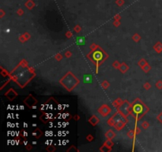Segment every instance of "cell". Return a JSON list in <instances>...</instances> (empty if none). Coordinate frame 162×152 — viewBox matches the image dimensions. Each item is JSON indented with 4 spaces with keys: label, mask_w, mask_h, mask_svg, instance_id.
I'll list each match as a JSON object with an SVG mask.
<instances>
[{
    "label": "cell",
    "mask_w": 162,
    "mask_h": 152,
    "mask_svg": "<svg viewBox=\"0 0 162 152\" xmlns=\"http://www.w3.org/2000/svg\"><path fill=\"white\" fill-rule=\"evenodd\" d=\"M25 6H26L29 9H31V8H32L34 6V3H33V2L32 1V0H29L28 3L25 4Z\"/></svg>",
    "instance_id": "6da1fadb"
},
{
    "label": "cell",
    "mask_w": 162,
    "mask_h": 152,
    "mask_svg": "<svg viewBox=\"0 0 162 152\" xmlns=\"http://www.w3.org/2000/svg\"><path fill=\"white\" fill-rule=\"evenodd\" d=\"M117 3H118V4H119V5H122L123 3H124V2H123V0H118V2H117Z\"/></svg>",
    "instance_id": "7a4b0ae2"
}]
</instances>
